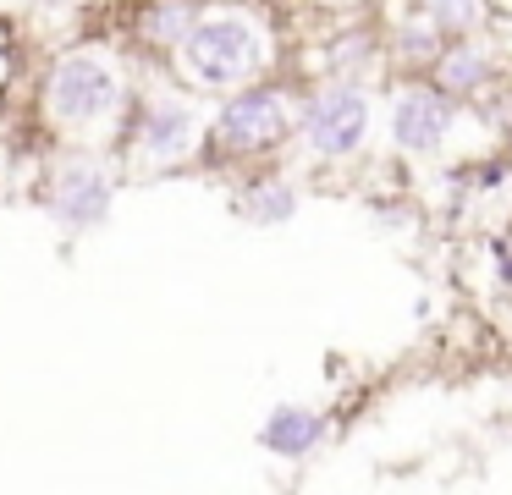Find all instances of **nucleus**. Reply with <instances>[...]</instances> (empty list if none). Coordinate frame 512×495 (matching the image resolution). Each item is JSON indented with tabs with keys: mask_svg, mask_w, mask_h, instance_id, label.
<instances>
[{
	"mask_svg": "<svg viewBox=\"0 0 512 495\" xmlns=\"http://www.w3.org/2000/svg\"><path fill=\"white\" fill-rule=\"evenodd\" d=\"M468 116L474 110L441 94L430 77H391L386 83V143L408 171L452 160Z\"/></svg>",
	"mask_w": 512,
	"mask_h": 495,
	"instance_id": "nucleus-3",
	"label": "nucleus"
},
{
	"mask_svg": "<svg viewBox=\"0 0 512 495\" xmlns=\"http://www.w3.org/2000/svg\"><path fill=\"white\" fill-rule=\"evenodd\" d=\"M331 435H336L331 413H320V407H309V402H276L265 413V424H259V446H265L270 457H281V462L314 457Z\"/></svg>",
	"mask_w": 512,
	"mask_h": 495,
	"instance_id": "nucleus-8",
	"label": "nucleus"
},
{
	"mask_svg": "<svg viewBox=\"0 0 512 495\" xmlns=\"http://www.w3.org/2000/svg\"><path fill=\"white\" fill-rule=\"evenodd\" d=\"M485 253H490V281H496L501 292H512V237H490Z\"/></svg>",
	"mask_w": 512,
	"mask_h": 495,
	"instance_id": "nucleus-15",
	"label": "nucleus"
},
{
	"mask_svg": "<svg viewBox=\"0 0 512 495\" xmlns=\"http://www.w3.org/2000/svg\"><path fill=\"white\" fill-rule=\"evenodd\" d=\"M177 61H182L193 88L232 94V88L265 83L270 61H276V39H270V28L248 6H215L193 22Z\"/></svg>",
	"mask_w": 512,
	"mask_h": 495,
	"instance_id": "nucleus-1",
	"label": "nucleus"
},
{
	"mask_svg": "<svg viewBox=\"0 0 512 495\" xmlns=\"http://www.w3.org/2000/svg\"><path fill=\"white\" fill-rule=\"evenodd\" d=\"M45 6H67V0H45Z\"/></svg>",
	"mask_w": 512,
	"mask_h": 495,
	"instance_id": "nucleus-18",
	"label": "nucleus"
},
{
	"mask_svg": "<svg viewBox=\"0 0 512 495\" xmlns=\"http://www.w3.org/2000/svg\"><path fill=\"white\" fill-rule=\"evenodd\" d=\"M237 215L248 220V226H287L292 215H298V187H292V176H254V182L237 193Z\"/></svg>",
	"mask_w": 512,
	"mask_h": 495,
	"instance_id": "nucleus-12",
	"label": "nucleus"
},
{
	"mask_svg": "<svg viewBox=\"0 0 512 495\" xmlns=\"http://www.w3.org/2000/svg\"><path fill=\"white\" fill-rule=\"evenodd\" d=\"M496 0H424V17L441 28V39H479L490 28Z\"/></svg>",
	"mask_w": 512,
	"mask_h": 495,
	"instance_id": "nucleus-13",
	"label": "nucleus"
},
{
	"mask_svg": "<svg viewBox=\"0 0 512 495\" xmlns=\"http://www.w3.org/2000/svg\"><path fill=\"white\" fill-rule=\"evenodd\" d=\"M292 121H298V88L265 77V83L221 94V110L210 121V143L226 160H265L281 143H292Z\"/></svg>",
	"mask_w": 512,
	"mask_h": 495,
	"instance_id": "nucleus-4",
	"label": "nucleus"
},
{
	"mask_svg": "<svg viewBox=\"0 0 512 495\" xmlns=\"http://www.w3.org/2000/svg\"><path fill=\"white\" fill-rule=\"evenodd\" d=\"M309 6L325 11V17H336V22H353V17H369L375 0H309Z\"/></svg>",
	"mask_w": 512,
	"mask_h": 495,
	"instance_id": "nucleus-17",
	"label": "nucleus"
},
{
	"mask_svg": "<svg viewBox=\"0 0 512 495\" xmlns=\"http://www.w3.org/2000/svg\"><path fill=\"white\" fill-rule=\"evenodd\" d=\"M386 33V55H391V77H430V66H435V55L446 50V39H441V28H435L424 11H413V17H402V22H391V28H380Z\"/></svg>",
	"mask_w": 512,
	"mask_h": 495,
	"instance_id": "nucleus-11",
	"label": "nucleus"
},
{
	"mask_svg": "<svg viewBox=\"0 0 512 495\" xmlns=\"http://www.w3.org/2000/svg\"><path fill=\"white\" fill-rule=\"evenodd\" d=\"M292 143L303 149V160L325 165H358L375 143V88L358 83H336V77H320V83L298 88V121H292Z\"/></svg>",
	"mask_w": 512,
	"mask_h": 495,
	"instance_id": "nucleus-2",
	"label": "nucleus"
},
{
	"mask_svg": "<svg viewBox=\"0 0 512 495\" xmlns=\"http://www.w3.org/2000/svg\"><path fill=\"white\" fill-rule=\"evenodd\" d=\"M199 138H204V127L182 99H155L149 116H144V127H138V149H144V160L160 165V171L177 165V160H188Z\"/></svg>",
	"mask_w": 512,
	"mask_h": 495,
	"instance_id": "nucleus-9",
	"label": "nucleus"
},
{
	"mask_svg": "<svg viewBox=\"0 0 512 495\" xmlns=\"http://www.w3.org/2000/svg\"><path fill=\"white\" fill-rule=\"evenodd\" d=\"M199 0H155V6L144 11V33L149 44H160V50H182V39L193 33V22H199Z\"/></svg>",
	"mask_w": 512,
	"mask_h": 495,
	"instance_id": "nucleus-14",
	"label": "nucleus"
},
{
	"mask_svg": "<svg viewBox=\"0 0 512 495\" xmlns=\"http://www.w3.org/2000/svg\"><path fill=\"white\" fill-rule=\"evenodd\" d=\"M56 215L67 231H89L111 215V176L94 171V165H72L56 182Z\"/></svg>",
	"mask_w": 512,
	"mask_h": 495,
	"instance_id": "nucleus-10",
	"label": "nucleus"
},
{
	"mask_svg": "<svg viewBox=\"0 0 512 495\" xmlns=\"http://www.w3.org/2000/svg\"><path fill=\"white\" fill-rule=\"evenodd\" d=\"M507 72H512V66L501 61L496 44L479 33V39H446V50L435 55V66H430V83L441 88V94H452L457 105L474 110Z\"/></svg>",
	"mask_w": 512,
	"mask_h": 495,
	"instance_id": "nucleus-6",
	"label": "nucleus"
},
{
	"mask_svg": "<svg viewBox=\"0 0 512 495\" xmlns=\"http://www.w3.org/2000/svg\"><path fill=\"white\" fill-rule=\"evenodd\" d=\"M320 77L336 83H358V88H386L391 83V55H386V33L375 17H353L342 28L325 33L320 44ZM314 77V83H320Z\"/></svg>",
	"mask_w": 512,
	"mask_h": 495,
	"instance_id": "nucleus-5",
	"label": "nucleus"
},
{
	"mask_svg": "<svg viewBox=\"0 0 512 495\" xmlns=\"http://www.w3.org/2000/svg\"><path fill=\"white\" fill-rule=\"evenodd\" d=\"M116 105V72L100 55H67L50 77V110L72 127H89Z\"/></svg>",
	"mask_w": 512,
	"mask_h": 495,
	"instance_id": "nucleus-7",
	"label": "nucleus"
},
{
	"mask_svg": "<svg viewBox=\"0 0 512 495\" xmlns=\"http://www.w3.org/2000/svg\"><path fill=\"white\" fill-rule=\"evenodd\" d=\"M485 39L496 44V55L512 66V6H501V0H496V11H490V28H485Z\"/></svg>",
	"mask_w": 512,
	"mask_h": 495,
	"instance_id": "nucleus-16",
	"label": "nucleus"
}]
</instances>
